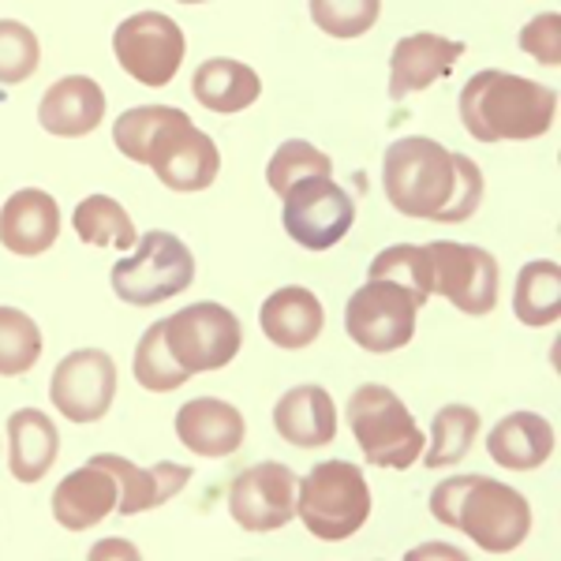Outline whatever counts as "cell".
I'll list each match as a JSON object with an SVG mask.
<instances>
[{"label":"cell","mask_w":561,"mask_h":561,"mask_svg":"<svg viewBox=\"0 0 561 561\" xmlns=\"http://www.w3.org/2000/svg\"><path fill=\"white\" fill-rule=\"evenodd\" d=\"M192 94H195V102L203 108H210V113L232 116V113H243V108H251L259 102L262 79H259V71L248 68L243 60L214 57L195 68Z\"/></svg>","instance_id":"cell-25"},{"label":"cell","mask_w":561,"mask_h":561,"mask_svg":"<svg viewBox=\"0 0 561 561\" xmlns=\"http://www.w3.org/2000/svg\"><path fill=\"white\" fill-rule=\"evenodd\" d=\"M105 116V90L90 76H65L45 90L38 105V124L60 139L90 135Z\"/></svg>","instance_id":"cell-20"},{"label":"cell","mask_w":561,"mask_h":561,"mask_svg":"<svg viewBox=\"0 0 561 561\" xmlns=\"http://www.w3.org/2000/svg\"><path fill=\"white\" fill-rule=\"evenodd\" d=\"M296 517L314 539H352L370 517V486L364 468L348 460H322L296 483Z\"/></svg>","instance_id":"cell-5"},{"label":"cell","mask_w":561,"mask_h":561,"mask_svg":"<svg viewBox=\"0 0 561 561\" xmlns=\"http://www.w3.org/2000/svg\"><path fill=\"white\" fill-rule=\"evenodd\" d=\"M554 446H558L554 427L536 412L505 415L486 434V454H491V460L502 468H513V472H536V468L550 460Z\"/></svg>","instance_id":"cell-23"},{"label":"cell","mask_w":561,"mask_h":561,"mask_svg":"<svg viewBox=\"0 0 561 561\" xmlns=\"http://www.w3.org/2000/svg\"><path fill=\"white\" fill-rule=\"evenodd\" d=\"M420 554H442V558H454V561H460V558H465V550H457V547H438V542H431V547L412 550L409 558H420Z\"/></svg>","instance_id":"cell-37"},{"label":"cell","mask_w":561,"mask_h":561,"mask_svg":"<svg viewBox=\"0 0 561 561\" xmlns=\"http://www.w3.org/2000/svg\"><path fill=\"white\" fill-rule=\"evenodd\" d=\"M42 359V330L20 307H0V378H20Z\"/></svg>","instance_id":"cell-30"},{"label":"cell","mask_w":561,"mask_h":561,"mask_svg":"<svg viewBox=\"0 0 561 561\" xmlns=\"http://www.w3.org/2000/svg\"><path fill=\"white\" fill-rule=\"evenodd\" d=\"M135 382L142 389H150V393H173L187 382V370L176 364V356L169 352L165 345V319L153 322L147 333L139 337V348H135Z\"/></svg>","instance_id":"cell-29"},{"label":"cell","mask_w":561,"mask_h":561,"mask_svg":"<svg viewBox=\"0 0 561 561\" xmlns=\"http://www.w3.org/2000/svg\"><path fill=\"white\" fill-rule=\"evenodd\" d=\"M420 300L404 285L386 277H367L345 307V330L367 352H397L415 337Z\"/></svg>","instance_id":"cell-10"},{"label":"cell","mask_w":561,"mask_h":561,"mask_svg":"<svg viewBox=\"0 0 561 561\" xmlns=\"http://www.w3.org/2000/svg\"><path fill=\"white\" fill-rule=\"evenodd\" d=\"M42 65V45L31 26L15 20H0V83L15 87L31 79Z\"/></svg>","instance_id":"cell-34"},{"label":"cell","mask_w":561,"mask_h":561,"mask_svg":"<svg viewBox=\"0 0 561 561\" xmlns=\"http://www.w3.org/2000/svg\"><path fill=\"white\" fill-rule=\"evenodd\" d=\"M431 517L446 528H460L486 554H510L531 531L528 497L486 476L442 479L431 491Z\"/></svg>","instance_id":"cell-4"},{"label":"cell","mask_w":561,"mask_h":561,"mask_svg":"<svg viewBox=\"0 0 561 561\" xmlns=\"http://www.w3.org/2000/svg\"><path fill=\"white\" fill-rule=\"evenodd\" d=\"M558 121V90L510 71H476L460 90V124L476 142L542 139Z\"/></svg>","instance_id":"cell-3"},{"label":"cell","mask_w":561,"mask_h":561,"mask_svg":"<svg viewBox=\"0 0 561 561\" xmlns=\"http://www.w3.org/2000/svg\"><path fill=\"white\" fill-rule=\"evenodd\" d=\"M176 4H203V0H176Z\"/></svg>","instance_id":"cell-38"},{"label":"cell","mask_w":561,"mask_h":561,"mask_svg":"<svg viewBox=\"0 0 561 561\" xmlns=\"http://www.w3.org/2000/svg\"><path fill=\"white\" fill-rule=\"evenodd\" d=\"M243 412L217 397H195L176 412V438L195 457H232L243 446Z\"/></svg>","instance_id":"cell-18"},{"label":"cell","mask_w":561,"mask_h":561,"mask_svg":"<svg viewBox=\"0 0 561 561\" xmlns=\"http://www.w3.org/2000/svg\"><path fill=\"white\" fill-rule=\"evenodd\" d=\"M113 53L135 83L142 87H169L184 65L187 38L176 20L165 12H135L113 34Z\"/></svg>","instance_id":"cell-11"},{"label":"cell","mask_w":561,"mask_h":561,"mask_svg":"<svg viewBox=\"0 0 561 561\" xmlns=\"http://www.w3.org/2000/svg\"><path fill=\"white\" fill-rule=\"evenodd\" d=\"M427 259L431 288L446 296L457 311L483 319L497 307V262L491 251L476 248V243L434 240L427 243Z\"/></svg>","instance_id":"cell-12"},{"label":"cell","mask_w":561,"mask_h":561,"mask_svg":"<svg viewBox=\"0 0 561 561\" xmlns=\"http://www.w3.org/2000/svg\"><path fill=\"white\" fill-rule=\"evenodd\" d=\"M513 314L524 325H554L561 314V266L554 259H536L517 274Z\"/></svg>","instance_id":"cell-26"},{"label":"cell","mask_w":561,"mask_h":561,"mask_svg":"<svg viewBox=\"0 0 561 561\" xmlns=\"http://www.w3.org/2000/svg\"><path fill=\"white\" fill-rule=\"evenodd\" d=\"M311 173H333L330 153H322L319 147H311L307 139H288V142H280V147L274 150V158H270L266 184L274 187L277 195H285L288 187L296 184V180H304V176H311Z\"/></svg>","instance_id":"cell-32"},{"label":"cell","mask_w":561,"mask_h":561,"mask_svg":"<svg viewBox=\"0 0 561 561\" xmlns=\"http://www.w3.org/2000/svg\"><path fill=\"white\" fill-rule=\"evenodd\" d=\"M520 49L528 53L531 60H539V65L558 68L561 65V15L558 12L536 15V20L520 31Z\"/></svg>","instance_id":"cell-35"},{"label":"cell","mask_w":561,"mask_h":561,"mask_svg":"<svg viewBox=\"0 0 561 561\" xmlns=\"http://www.w3.org/2000/svg\"><path fill=\"white\" fill-rule=\"evenodd\" d=\"M280 198H285V210H280L285 232L307 251H330L356 225V203L345 187L333 184L330 173L296 180Z\"/></svg>","instance_id":"cell-8"},{"label":"cell","mask_w":561,"mask_h":561,"mask_svg":"<svg viewBox=\"0 0 561 561\" xmlns=\"http://www.w3.org/2000/svg\"><path fill=\"white\" fill-rule=\"evenodd\" d=\"M60 457V431L38 409H20L8 420V468L20 483H38Z\"/></svg>","instance_id":"cell-24"},{"label":"cell","mask_w":561,"mask_h":561,"mask_svg":"<svg viewBox=\"0 0 561 561\" xmlns=\"http://www.w3.org/2000/svg\"><path fill=\"white\" fill-rule=\"evenodd\" d=\"M367 277L397 280V285H404L415 300H420V307L434 296L427 248H415V243H393V248L378 251L375 262H370V270H367Z\"/></svg>","instance_id":"cell-31"},{"label":"cell","mask_w":561,"mask_h":561,"mask_svg":"<svg viewBox=\"0 0 561 561\" xmlns=\"http://www.w3.org/2000/svg\"><path fill=\"white\" fill-rule=\"evenodd\" d=\"M348 427L364 449L367 465L404 472L423 454V431L404 401L386 386H359L348 397Z\"/></svg>","instance_id":"cell-6"},{"label":"cell","mask_w":561,"mask_h":561,"mask_svg":"<svg viewBox=\"0 0 561 561\" xmlns=\"http://www.w3.org/2000/svg\"><path fill=\"white\" fill-rule=\"evenodd\" d=\"M259 325L266 333V341H274V348H307L319 341L325 311L311 288L285 285L262 304Z\"/></svg>","instance_id":"cell-22"},{"label":"cell","mask_w":561,"mask_h":561,"mask_svg":"<svg viewBox=\"0 0 561 561\" xmlns=\"http://www.w3.org/2000/svg\"><path fill=\"white\" fill-rule=\"evenodd\" d=\"M113 293L131 307H153L180 296L195 280V259L173 232L150 229L135 240L131 255L113 266Z\"/></svg>","instance_id":"cell-7"},{"label":"cell","mask_w":561,"mask_h":561,"mask_svg":"<svg viewBox=\"0 0 561 561\" xmlns=\"http://www.w3.org/2000/svg\"><path fill=\"white\" fill-rule=\"evenodd\" d=\"M274 427L288 446L319 449L337 438V409L322 386H296L288 389L274 409Z\"/></svg>","instance_id":"cell-21"},{"label":"cell","mask_w":561,"mask_h":561,"mask_svg":"<svg viewBox=\"0 0 561 561\" xmlns=\"http://www.w3.org/2000/svg\"><path fill=\"white\" fill-rule=\"evenodd\" d=\"M113 142L135 165L153 169L169 192H206L221 173L214 139L173 105H135L116 116Z\"/></svg>","instance_id":"cell-2"},{"label":"cell","mask_w":561,"mask_h":561,"mask_svg":"<svg viewBox=\"0 0 561 561\" xmlns=\"http://www.w3.org/2000/svg\"><path fill=\"white\" fill-rule=\"evenodd\" d=\"M71 225H76L79 240L90 243V248H116V251H131L139 232H135L128 210H124L116 198L108 195H90L76 206L71 214Z\"/></svg>","instance_id":"cell-27"},{"label":"cell","mask_w":561,"mask_h":561,"mask_svg":"<svg viewBox=\"0 0 561 561\" xmlns=\"http://www.w3.org/2000/svg\"><path fill=\"white\" fill-rule=\"evenodd\" d=\"M105 554H124V558H139V550H135L131 542H121V539H113V542H102V547H94V550H90V558H105Z\"/></svg>","instance_id":"cell-36"},{"label":"cell","mask_w":561,"mask_h":561,"mask_svg":"<svg viewBox=\"0 0 561 561\" xmlns=\"http://www.w3.org/2000/svg\"><path fill=\"white\" fill-rule=\"evenodd\" d=\"M165 345L187 375L221 370L243 348V325L221 304H192L165 319Z\"/></svg>","instance_id":"cell-9"},{"label":"cell","mask_w":561,"mask_h":561,"mask_svg":"<svg viewBox=\"0 0 561 561\" xmlns=\"http://www.w3.org/2000/svg\"><path fill=\"white\" fill-rule=\"evenodd\" d=\"M296 472L280 460L243 468L229 486V513L243 531H277L296 517Z\"/></svg>","instance_id":"cell-14"},{"label":"cell","mask_w":561,"mask_h":561,"mask_svg":"<svg viewBox=\"0 0 561 561\" xmlns=\"http://www.w3.org/2000/svg\"><path fill=\"white\" fill-rule=\"evenodd\" d=\"M113 510H116V479L108 468L94 465V460H87L83 468L65 476L57 483V491H53V517L68 531L94 528Z\"/></svg>","instance_id":"cell-19"},{"label":"cell","mask_w":561,"mask_h":561,"mask_svg":"<svg viewBox=\"0 0 561 561\" xmlns=\"http://www.w3.org/2000/svg\"><path fill=\"white\" fill-rule=\"evenodd\" d=\"M465 42L442 38V34H409L393 45V57H389V98L401 102V98L415 94V90H427L446 76L449 68L460 60Z\"/></svg>","instance_id":"cell-17"},{"label":"cell","mask_w":561,"mask_h":561,"mask_svg":"<svg viewBox=\"0 0 561 561\" xmlns=\"http://www.w3.org/2000/svg\"><path fill=\"white\" fill-rule=\"evenodd\" d=\"M116 364L102 348H76L53 370L49 401L71 423H98L113 409Z\"/></svg>","instance_id":"cell-13"},{"label":"cell","mask_w":561,"mask_h":561,"mask_svg":"<svg viewBox=\"0 0 561 561\" xmlns=\"http://www.w3.org/2000/svg\"><path fill=\"white\" fill-rule=\"evenodd\" d=\"M476 438H479V412L468 409V404H446L431 420V438H427L431 446L420 457L427 468H454L472 454Z\"/></svg>","instance_id":"cell-28"},{"label":"cell","mask_w":561,"mask_h":561,"mask_svg":"<svg viewBox=\"0 0 561 561\" xmlns=\"http://www.w3.org/2000/svg\"><path fill=\"white\" fill-rule=\"evenodd\" d=\"M90 460L113 472L116 513H121V517L158 510V505H165L176 491H184V486L192 483V468H180L173 460H161V465H153V468H139V465H131L128 457H116V454H98Z\"/></svg>","instance_id":"cell-16"},{"label":"cell","mask_w":561,"mask_h":561,"mask_svg":"<svg viewBox=\"0 0 561 561\" xmlns=\"http://www.w3.org/2000/svg\"><path fill=\"white\" fill-rule=\"evenodd\" d=\"M60 237V206L42 187H23L0 206V243L20 259L45 255Z\"/></svg>","instance_id":"cell-15"},{"label":"cell","mask_w":561,"mask_h":561,"mask_svg":"<svg viewBox=\"0 0 561 561\" xmlns=\"http://www.w3.org/2000/svg\"><path fill=\"white\" fill-rule=\"evenodd\" d=\"M382 0H311V20L330 38H359L378 23Z\"/></svg>","instance_id":"cell-33"},{"label":"cell","mask_w":561,"mask_h":561,"mask_svg":"<svg viewBox=\"0 0 561 561\" xmlns=\"http://www.w3.org/2000/svg\"><path fill=\"white\" fill-rule=\"evenodd\" d=\"M382 187L397 214L460 225L483 203V173L468 153H454L423 135L389 142L382 158Z\"/></svg>","instance_id":"cell-1"}]
</instances>
